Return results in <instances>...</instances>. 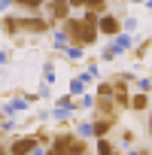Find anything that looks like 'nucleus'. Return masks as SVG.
<instances>
[{
  "instance_id": "1a4fd4ad",
  "label": "nucleus",
  "mask_w": 152,
  "mask_h": 155,
  "mask_svg": "<svg viewBox=\"0 0 152 155\" xmlns=\"http://www.w3.org/2000/svg\"><path fill=\"white\" fill-rule=\"evenodd\" d=\"M107 9V0H85V12H91V15H97L101 18V12Z\"/></svg>"
},
{
  "instance_id": "2eb2a0df",
  "label": "nucleus",
  "mask_w": 152,
  "mask_h": 155,
  "mask_svg": "<svg viewBox=\"0 0 152 155\" xmlns=\"http://www.w3.org/2000/svg\"><path fill=\"white\" fill-rule=\"evenodd\" d=\"M0 155H9V146L6 143H0Z\"/></svg>"
},
{
  "instance_id": "39448f33",
  "label": "nucleus",
  "mask_w": 152,
  "mask_h": 155,
  "mask_svg": "<svg viewBox=\"0 0 152 155\" xmlns=\"http://www.w3.org/2000/svg\"><path fill=\"white\" fill-rule=\"evenodd\" d=\"M52 28V21H46V18H40V15H25L21 18V31H34V34H46Z\"/></svg>"
},
{
  "instance_id": "ddd939ff",
  "label": "nucleus",
  "mask_w": 152,
  "mask_h": 155,
  "mask_svg": "<svg viewBox=\"0 0 152 155\" xmlns=\"http://www.w3.org/2000/svg\"><path fill=\"white\" fill-rule=\"evenodd\" d=\"M146 131H149V137H152V110L146 113Z\"/></svg>"
},
{
  "instance_id": "4468645a",
  "label": "nucleus",
  "mask_w": 152,
  "mask_h": 155,
  "mask_svg": "<svg viewBox=\"0 0 152 155\" xmlns=\"http://www.w3.org/2000/svg\"><path fill=\"white\" fill-rule=\"evenodd\" d=\"M70 6L76 9V6H85V0H70Z\"/></svg>"
},
{
  "instance_id": "423d86ee",
  "label": "nucleus",
  "mask_w": 152,
  "mask_h": 155,
  "mask_svg": "<svg viewBox=\"0 0 152 155\" xmlns=\"http://www.w3.org/2000/svg\"><path fill=\"white\" fill-rule=\"evenodd\" d=\"M113 125H116V119H94L91 128H88V134H91L94 140H104V137H110Z\"/></svg>"
},
{
  "instance_id": "9b49d317",
  "label": "nucleus",
  "mask_w": 152,
  "mask_h": 155,
  "mask_svg": "<svg viewBox=\"0 0 152 155\" xmlns=\"http://www.w3.org/2000/svg\"><path fill=\"white\" fill-rule=\"evenodd\" d=\"M97 155H116V146H113V140H110V137L97 140Z\"/></svg>"
},
{
  "instance_id": "f03ea898",
  "label": "nucleus",
  "mask_w": 152,
  "mask_h": 155,
  "mask_svg": "<svg viewBox=\"0 0 152 155\" xmlns=\"http://www.w3.org/2000/svg\"><path fill=\"white\" fill-rule=\"evenodd\" d=\"M94 119H119V107L113 97H94Z\"/></svg>"
},
{
  "instance_id": "0eeeda50",
  "label": "nucleus",
  "mask_w": 152,
  "mask_h": 155,
  "mask_svg": "<svg viewBox=\"0 0 152 155\" xmlns=\"http://www.w3.org/2000/svg\"><path fill=\"white\" fill-rule=\"evenodd\" d=\"M97 28H101V31H104L107 37H116V34L122 31V21H119V18H116L113 12H104V15H101V25H97Z\"/></svg>"
},
{
  "instance_id": "f257e3e1",
  "label": "nucleus",
  "mask_w": 152,
  "mask_h": 155,
  "mask_svg": "<svg viewBox=\"0 0 152 155\" xmlns=\"http://www.w3.org/2000/svg\"><path fill=\"white\" fill-rule=\"evenodd\" d=\"M6 146H9V155H37V149H40L34 134H15Z\"/></svg>"
},
{
  "instance_id": "9d476101",
  "label": "nucleus",
  "mask_w": 152,
  "mask_h": 155,
  "mask_svg": "<svg viewBox=\"0 0 152 155\" xmlns=\"http://www.w3.org/2000/svg\"><path fill=\"white\" fill-rule=\"evenodd\" d=\"M12 3H15V6H21V9H28V12H37V9L46 3V0H12Z\"/></svg>"
},
{
  "instance_id": "20e7f679",
  "label": "nucleus",
  "mask_w": 152,
  "mask_h": 155,
  "mask_svg": "<svg viewBox=\"0 0 152 155\" xmlns=\"http://www.w3.org/2000/svg\"><path fill=\"white\" fill-rule=\"evenodd\" d=\"M49 18L64 25L70 18V0H49Z\"/></svg>"
},
{
  "instance_id": "7ed1b4c3",
  "label": "nucleus",
  "mask_w": 152,
  "mask_h": 155,
  "mask_svg": "<svg viewBox=\"0 0 152 155\" xmlns=\"http://www.w3.org/2000/svg\"><path fill=\"white\" fill-rule=\"evenodd\" d=\"M79 140V134H70V131H58L55 134V143H52V149L58 152V155H70V149H73V143Z\"/></svg>"
},
{
  "instance_id": "6e6552de",
  "label": "nucleus",
  "mask_w": 152,
  "mask_h": 155,
  "mask_svg": "<svg viewBox=\"0 0 152 155\" xmlns=\"http://www.w3.org/2000/svg\"><path fill=\"white\" fill-rule=\"evenodd\" d=\"M131 113H149V94L146 91H137L131 97Z\"/></svg>"
},
{
  "instance_id": "f8f14e48",
  "label": "nucleus",
  "mask_w": 152,
  "mask_h": 155,
  "mask_svg": "<svg viewBox=\"0 0 152 155\" xmlns=\"http://www.w3.org/2000/svg\"><path fill=\"white\" fill-rule=\"evenodd\" d=\"M122 140H125L128 146H134V143H137V131H134V128H125V131H122Z\"/></svg>"
}]
</instances>
